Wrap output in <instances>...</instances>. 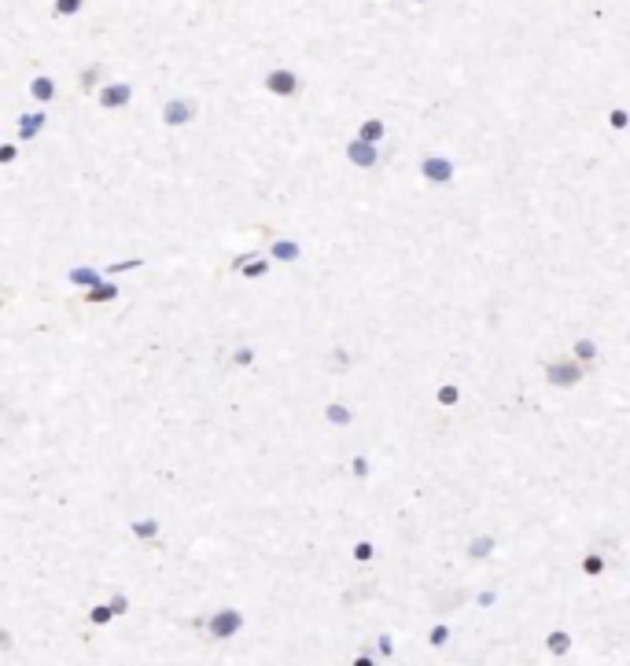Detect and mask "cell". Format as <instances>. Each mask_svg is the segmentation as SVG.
Returning <instances> with one entry per match:
<instances>
[{"label":"cell","mask_w":630,"mask_h":666,"mask_svg":"<svg viewBox=\"0 0 630 666\" xmlns=\"http://www.w3.org/2000/svg\"><path fill=\"white\" fill-rule=\"evenodd\" d=\"M542 375H546L549 387L571 390V387H578V383L586 380V364H578V361H571V357H553V361H546Z\"/></svg>","instance_id":"6da1fadb"},{"label":"cell","mask_w":630,"mask_h":666,"mask_svg":"<svg viewBox=\"0 0 630 666\" xmlns=\"http://www.w3.org/2000/svg\"><path fill=\"white\" fill-rule=\"evenodd\" d=\"M262 85H266V93H269V96H277V100H295V96L302 93V77H299V70H291V67H273V70H266Z\"/></svg>","instance_id":"7a4b0ae2"},{"label":"cell","mask_w":630,"mask_h":666,"mask_svg":"<svg viewBox=\"0 0 630 666\" xmlns=\"http://www.w3.org/2000/svg\"><path fill=\"white\" fill-rule=\"evenodd\" d=\"M420 177H424V185H435V188H446L450 180L457 177V162L450 159V155H439V151H431V155H424L420 159Z\"/></svg>","instance_id":"3957f363"},{"label":"cell","mask_w":630,"mask_h":666,"mask_svg":"<svg viewBox=\"0 0 630 666\" xmlns=\"http://www.w3.org/2000/svg\"><path fill=\"white\" fill-rule=\"evenodd\" d=\"M196 114H199V103L192 100V96H170L162 103V111H159V118L166 129H185L196 122Z\"/></svg>","instance_id":"277c9868"},{"label":"cell","mask_w":630,"mask_h":666,"mask_svg":"<svg viewBox=\"0 0 630 666\" xmlns=\"http://www.w3.org/2000/svg\"><path fill=\"white\" fill-rule=\"evenodd\" d=\"M207 630H210V637H217V641H229V637H236L243 630V611L240 607H217L207 619Z\"/></svg>","instance_id":"5b68a950"},{"label":"cell","mask_w":630,"mask_h":666,"mask_svg":"<svg viewBox=\"0 0 630 666\" xmlns=\"http://www.w3.org/2000/svg\"><path fill=\"white\" fill-rule=\"evenodd\" d=\"M130 100H133V85L130 82H107V85L96 88L100 111H122V107H130Z\"/></svg>","instance_id":"8992f818"},{"label":"cell","mask_w":630,"mask_h":666,"mask_svg":"<svg viewBox=\"0 0 630 666\" xmlns=\"http://www.w3.org/2000/svg\"><path fill=\"white\" fill-rule=\"evenodd\" d=\"M346 162L358 166V169H372V166L380 162V148H376V144H365V140L354 137L351 144H346Z\"/></svg>","instance_id":"52a82bcc"},{"label":"cell","mask_w":630,"mask_h":666,"mask_svg":"<svg viewBox=\"0 0 630 666\" xmlns=\"http://www.w3.org/2000/svg\"><path fill=\"white\" fill-rule=\"evenodd\" d=\"M48 125V114H45V107H37V111H22L19 114V122H15V129H19V140L22 144H30V140H37L41 137V129Z\"/></svg>","instance_id":"ba28073f"},{"label":"cell","mask_w":630,"mask_h":666,"mask_svg":"<svg viewBox=\"0 0 630 666\" xmlns=\"http://www.w3.org/2000/svg\"><path fill=\"white\" fill-rule=\"evenodd\" d=\"M302 258V247L295 240H273L269 243V262H280V265H295Z\"/></svg>","instance_id":"9c48e42d"},{"label":"cell","mask_w":630,"mask_h":666,"mask_svg":"<svg viewBox=\"0 0 630 666\" xmlns=\"http://www.w3.org/2000/svg\"><path fill=\"white\" fill-rule=\"evenodd\" d=\"M56 77L52 74H37L30 77V100H37V107H45V103H52L56 100Z\"/></svg>","instance_id":"30bf717a"},{"label":"cell","mask_w":630,"mask_h":666,"mask_svg":"<svg viewBox=\"0 0 630 666\" xmlns=\"http://www.w3.org/2000/svg\"><path fill=\"white\" fill-rule=\"evenodd\" d=\"M571 361H578V364H594L597 357H601V346H597V339H590V335H578L575 343H571V354H568Z\"/></svg>","instance_id":"8fae6325"},{"label":"cell","mask_w":630,"mask_h":666,"mask_svg":"<svg viewBox=\"0 0 630 666\" xmlns=\"http://www.w3.org/2000/svg\"><path fill=\"white\" fill-rule=\"evenodd\" d=\"M118 295H122V287L111 284V280H104V284L89 287V291H85V302H89V306H107V302H114Z\"/></svg>","instance_id":"7c38bea8"},{"label":"cell","mask_w":630,"mask_h":666,"mask_svg":"<svg viewBox=\"0 0 630 666\" xmlns=\"http://www.w3.org/2000/svg\"><path fill=\"white\" fill-rule=\"evenodd\" d=\"M236 269L243 272L247 280H262L269 272V258H259V254H247V258H236Z\"/></svg>","instance_id":"4fadbf2b"},{"label":"cell","mask_w":630,"mask_h":666,"mask_svg":"<svg viewBox=\"0 0 630 666\" xmlns=\"http://www.w3.org/2000/svg\"><path fill=\"white\" fill-rule=\"evenodd\" d=\"M104 85V63H89V67L78 74V88L82 93H96Z\"/></svg>","instance_id":"5bb4252c"},{"label":"cell","mask_w":630,"mask_h":666,"mask_svg":"<svg viewBox=\"0 0 630 666\" xmlns=\"http://www.w3.org/2000/svg\"><path fill=\"white\" fill-rule=\"evenodd\" d=\"M383 137H387V122L383 118H365L358 125V140H365V144H380Z\"/></svg>","instance_id":"9a60e30c"},{"label":"cell","mask_w":630,"mask_h":666,"mask_svg":"<svg viewBox=\"0 0 630 666\" xmlns=\"http://www.w3.org/2000/svg\"><path fill=\"white\" fill-rule=\"evenodd\" d=\"M130 534H133L137 541H155V538H159V519H155V516L133 519V523H130Z\"/></svg>","instance_id":"2e32d148"},{"label":"cell","mask_w":630,"mask_h":666,"mask_svg":"<svg viewBox=\"0 0 630 666\" xmlns=\"http://www.w3.org/2000/svg\"><path fill=\"white\" fill-rule=\"evenodd\" d=\"M67 280H70V284H78V287H85V291H89V287L104 284V272H100V269H89V265H78V269H70V272H67Z\"/></svg>","instance_id":"e0dca14e"},{"label":"cell","mask_w":630,"mask_h":666,"mask_svg":"<svg viewBox=\"0 0 630 666\" xmlns=\"http://www.w3.org/2000/svg\"><path fill=\"white\" fill-rule=\"evenodd\" d=\"M546 651H549L553 659L568 656V651H571V633H568V630H553V633L546 637Z\"/></svg>","instance_id":"ac0fdd59"},{"label":"cell","mask_w":630,"mask_h":666,"mask_svg":"<svg viewBox=\"0 0 630 666\" xmlns=\"http://www.w3.org/2000/svg\"><path fill=\"white\" fill-rule=\"evenodd\" d=\"M325 420H328L332 427H351V424H354V412L346 409L343 401H328V405H325Z\"/></svg>","instance_id":"d6986e66"},{"label":"cell","mask_w":630,"mask_h":666,"mask_svg":"<svg viewBox=\"0 0 630 666\" xmlns=\"http://www.w3.org/2000/svg\"><path fill=\"white\" fill-rule=\"evenodd\" d=\"M85 11V0H52V15L56 19H74Z\"/></svg>","instance_id":"ffe728a7"},{"label":"cell","mask_w":630,"mask_h":666,"mask_svg":"<svg viewBox=\"0 0 630 666\" xmlns=\"http://www.w3.org/2000/svg\"><path fill=\"white\" fill-rule=\"evenodd\" d=\"M494 538H491V534H483V538H472L468 541V559H486V556H491L494 552Z\"/></svg>","instance_id":"44dd1931"},{"label":"cell","mask_w":630,"mask_h":666,"mask_svg":"<svg viewBox=\"0 0 630 666\" xmlns=\"http://www.w3.org/2000/svg\"><path fill=\"white\" fill-rule=\"evenodd\" d=\"M328 369H332V372H346V369H351V354H346L343 346H336V350L328 354Z\"/></svg>","instance_id":"7402d4cb"},{"label":"cell","mask_w":630,"mask_h":666,"mask_svg":"<svg viewBox=\"0 0 630 666\" xmlns=\"http://www.w3.org/2000/svg\"><path fill=\"white\" fill-rule=\"evenodd\" d=\"M601 571H604V556H601V552H586V556H583V574L597 578Z\"/></svg>","instance_id":"603a6c76"},{"label":"cell","mask_w":630,"mask_h":666,"mask_svg":"<svg viewBox=\"0 0 630 666\" xmlns=\"http://www.w3.org/2000/svg\"><path fill=\"white\" fill-rule=\"evenodd\" d=\"M229 361H233L236 369H251V364H254V346H236Z\"/></svg>","instance_id":"cb8c5ba5"},{"label":"cell","mask_w":630,"mask_h":666,"mask_svg":"<svg viewBox=\"0 0 630 666\" xmlns=\"http://www.w3.org/2000/svg\"><path fill=\"white\" fill-rule=\"evenodd\" d=\"M369 472H372L369 456H365V453H358L354 460H351V475H354V479H369Z\"/></svg>","instance_id":"d4e9b609"},{"label":"cell","mask_w":630,"mask_h":666,"mask_svg":"<svg viewBox=\"0 0 630 666\" xmlns=\"http://www.w3.org/2000/svg\"><path fill=\"white\" fill-rule=\"evenodd\" d=\"M435 398H439V405H457V401H461V390H457L454 383H443Z\"/></svg>","instance_id":"484cf974"},{"label":"cell","mask_w":630,"mask_h":666,"mask_svg":"<svg viewBox=\"0 0 630 666\" xmlns=\"http://www.w3.org/2000/svg\"><path fill=\"white\" fill-rule=\"evenodd\" d=\"M372 556H376V545H372V541H358L354 545V559H358V564H369Z\"/></svg>","instance_id":"4316f807"},{"label":"cell","mask_w":630,"mask_h":666,"mask_svg":"<svg viewBox=\"0 0 630 666\" xmlns=\"http://www.w3.org/2000/svg\"><path fill=\"white\" fill-rule=\"evenodd\" d=\"M428 641H431V648H443V644L450 641V626H446V622L431 626V637H428Z\"/></svg>","instance_id":"83f0119b"},{"label":"cell","mask_w":630,"mask_h":666,"mask_svg":"<svg viewBox=\"0 0 630 666\" xmlns=\"http://www.w3.org/2000/svg\"><path fill=\"white\" fill-rule=\"evenodd\" d=\"M89 619H93L96 626H107V622H111L114 615H111V607H107V604H96L93 611H89Z\"/></svg>","instance_id":"f1b7e54d"},{"label":"cell","mask_w":630,"mask_h":666,"mask_svg":"<svg viewBox=\"0 0 630 666\" xmlns=\"http://www.w3.org/2000/svg\"><path fill=\"white\" fill-rule=\"evenodd\" d=\"M15 159H19V148H15V144H0V166H11Z\"/></svg>","instance_id":"f546056e"},{"label":"cell","mask_w":630,"mask_h":666,"mask_svg":"<svg viewBox=\"0 0 630 666\" xmlns=\"http://www.w3.org/2000/svg\"><path fill=\"white\" fill-rule=\"evenodd\" d=\"M107 607H111V615H125V611H130V600H125L122 593H114Z\"/></svg>","instance_id":"4dcf8cb0"},{"label":"cell","mask_w":630,"mask_h":666,"mask_svg":"<svg viewBox=\"0 0 630 666\" xmlns=\"http://www.w3.org/2000/svg\"><path fill=\"white\" fill-rule=\"evenodd\" d=\"M376 651H380V656H391V651H394V637H391V633H380V637H376Z\"/></svg>","instance_id":"1f68e13d"},{"label":"cell","mask_w":630,"mask_h":666,"mask_svg":"<svg viewBox=\"0 0 630 666\" xmlns=\"http://www.w3.org/2000/svg\"><path fill=\"white\" fill-rule=\"evenodd\" d=\"M627 122H630V118H627L623 107H615V111L608 114V125H612V129H627Z\"/></svg>","instance_id":"d6a6232c"},{"label":"cell","mask_w":630,"mask_h":666,"mask_svg":"<svg viewBox=\"0 0 630 666\" xmlns=\"http://www.w3.org/2000/svg\"><path fill=\"white\" fill-rule=\"evenodd\" d=\"M494 600H498V596H494L491 589H486V593H479V596H475V604H479V607H491Z\"/></svg>","instance_id":"836d02e7"},{"label":"cell","mask_w":630,"mask_h":666,"mask_svg":"<svg viewBox=\"0 0 630 666\" xmlns=\"http://www.w3.org/2000/svg\"><path fill=\"white\" fill-rule=\"evenodd\" d=\"M354 666H376V659H372V651H362V656L354 659Z\"/></svg>","instance_id":"e575fe53"},{"label":"cell","mask_w":630,"mask_h":666,"mask_svg":"<svg viewBox=\"0 0 630 666\" xmlns=\"http://www.w3.org/2000/svg\"><path fill=\"white\" fill-rule=\"evenodd\" d=\"M0 648H11V637H8L4 626H0Z\"/></svg>","instance_id":"d590c367"},{"label":"cell","mask_w":630,"mask_h":666,"mask_svg":"<svg viewBox=\"0 0 630 666\" xmlns=\"http://www.w3.org/2000/svg\"><path fill=\"white\" fill-rule=\"evenodd\" d=\"M413 4H428V0H413Z\"/></svg>","instance_id":"8d00e7d4"},{"label":"cell","mask_w":630,"mask_h":666,"mask_svg":"<svg viewBox=\"0 0 630 666\" xmlns=\"http://www.w3.org/2000/svg\"><path fill=\"white\" fill-rule=\"evenodd\" d=\"M0 306H4V298H0Z\"/></svg>","instance_id":"74e56055"}]
</instances>
